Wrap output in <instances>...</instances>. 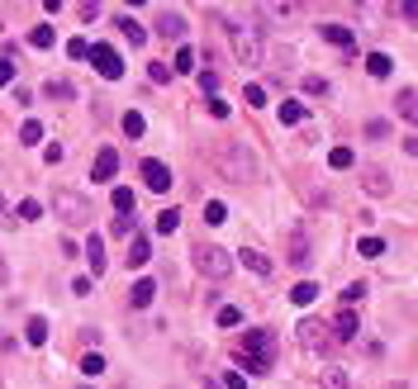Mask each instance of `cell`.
<instances>
[{
	"label": "cell",
	"instance_id": "cell-1",
	"mask_svg": "<svg viewBox=\"0 0 418 389\" xmlns=\"http://www.w3.org/2000/svg\"><path fill=\"white\" fill-rule=\"evenodd\" d=\"M209 166L224 176V181H252L257 176V157L247 152V143H238V138H219V143H209Z\"/></svg>",
	"mask_w": 418,
	"mask_h": 389
},
{
	"label": "cell",
	"instance_id": "cell-2",
	"mask_svg": "<svg viewBox=\"0 0 418 389\" xmlns=\"http://www.w3.org/2000/svg\"><path fill=\"white\" fill-rule=\"evenodd\" d=\"M229 29V43H233V57L242 62V67H261L266 62V43H261V29L247 24V19H233Z\"/></svg>",
	"mask_w": 418,
	"mask_h": 389
},
{
	"label": "cell",
	"instance_id": "cell-3",
	"mask_svg": "<svg viewBox=\"0 0 418 389\" xmlns=\"http://www.w3.org/2000/svg\"><path fill=\"white\" fill-rule=\"evenodd\" d=\"M242 365H247V375H266L276 365V338L266 328H247V338H242Z\"/></svg>",
	"mask_w": 418,
	"mask_h": 389
},
{
	"label": "cell",
	"instance_id": "cell-4",
	"mask_svg": "<svg viewBox=\"0 0 418 389\" xmlns=\"http://www.w3.org/2000/svg\"><path fill=\"white\" fill-rule=\"evenodd\" d=\"M195 271H200V276H209V280H224V276L233 271L229 247H219V242H195Z\"/></svg>",
	"mask_w": 418,
	"mask_h": 389
},
{
	"label": "cell",
	"instance_id": "cell-5",
	"mask_svg": "<svg viewBox=\"0 0 418 389\" xmlns=\"http://www.w3.org/2000/svg\"><path fill=\"white\" fill-rule=\"evenodd\" d=\"M52 209L62 214V223H67V228H86V223H91V214H95V209L86 205V195H77V190H57V195H52Z\"/></svg>",
	"mask_w": 418,
	"mask_h": 389
},
{
	"label": "cell",
	"instance_id": "cell-6",
	"mask_svg": "<svg viewBox=\"0 0 418 389\" xmlns=\"http://www.w3.org/2000/svg\"><path fill=\"white\" fill-rule=\"evenodd\" d=\"M91 62H95V72H100L104 81L124 77V62H119V52L109 48V43H95V48H91Z\"/></svg>",
	"mask_w": 418,
	"mask_h": 389
},
{
	"label": "cell",
	"instance_id": "cell-7",
	"mask_svg": "<svg viewBox=\"0 0 418 389\" xmlns=\"http://www.w3.org/2000/svg\"><path fill=\"white\" fill-rule=\"evenodd\" d=\"M286 261L295 266V271H304V266H309V233H304V228H290V237H286Z\"/></svg>",
	"mask_w": 418,
	"mask_h": 389
},
{
	"label": "cell",
	"instance_id": "cell-8",
	"mask_svg": "<svg viewBox=\"0 0 418 389\" xmlns=\"http://www.w3.org/2000/svg\"><path fill=\"white\" fill-rule=\"evenodd\" d=\"M138 171H143V185H148V190H171V166H167V161L148 157Z\"/></svg>",
	"mask_w": 418,
	"mask_h": 389
},
{
	"label": "cell",
	"instance_id": "cell-9",
	"mask_svg": "<svg viewBox=\"0 0 418 389\" xmlns=\"http://www.w3.org/2000/svg\"><path fill=\"white\" fill-rule=\"evenodd\" d=\"M295 328H300V347H309V351H323V347H328V333H318L323 323H314V318H300Z\"/></svg>",
	"mask_w": 418,
	"mask_h": 389
},
{
	"label": "cell",
	"instance_id": "cell-10",
	"mask_svg": "<svg viewBox=\"0 0 418 389\" xmlns=\"http://www.w3.org/2000/svg\"><path fill=\"white\" fill-rule=\"evenodd\" d=\"M114 171H119V152H114V148H100V152H95V166H91V176H95V181H114Z\"/></svg>",
	"mask_w": 418,
	"mask_h": 389
},
{
	"label": "cell",
	"instance_id": "cell-11",
	"mask_svg": "<svg viewBox=\"0 0 418 389\" xmlns=\"http://www.w3.org/2000/svg\"><path fill=\"white\" fill-rule=\"evenodd\" d=\"M238 261H242L252 276H271V271H276V266H271V257H266V252H257V247H242V252H238Z\"/></svg>",
	"mask_w": 418,
	"mask_h": 389
},
{
	"label": "cell",
	"instance_id": "cell-12",
	"mask_svg": "<svg viewBox=\"0 0 418 389\" xmlns=\"http://www.w3.org/2000/svg\"><path fill=\"white\" fill-rule=\"evenodd\" d=\"M352 338H357V313L342 309L338 318H333V342H352Z\"/></svg>",
	"mask_w": 418,
	"mask_h": 389
},
{
	"label": "cell",
	"instance_id": "cell-13",
	"mask_svg": "<svg viewBox=\"0 0 418 389\" xmlns=\"http://www.w3.org/2000/svg\"><path fill=\"white\" fill-rule=\"evenodd\" d=\"M362 185L371 190V195H390V176H385L380 166H366V171H362Z\"/></svg>",
	"mask_w": 418,
	"mask_h": 389
},
{
	"label": "cell",
	"instance_id": "cell-14",
	"mask_svg": "<svg viewBox=\"0 0 418 389\" xmlns=\"http://www.w3.org/2000/svg\"><path fill=\"white\" fill-rule=\"evenodd\" d=\"M24 342L29 347H43V342H48V318H43V313H33L24 323Z\"/></svg>",
	"mask_w": 418,
	"mask_h": 389
},
{
	"label": "cell",
	"instance_id": "cell-15",
	"mask_svg": "<svg viewBox=\"0 0 418 389\" xmlns=\"http://www.w3.org/2000/svg\"><path fill=\"white\" fill-rule=\"evenodd\" d=\"M157 33H162V38H176V43H181V38H185V19L176 15V10H171V15H162V19H157Z\"/></svg>",
	"mask_w": 418,
	"mask_h": 389
},
{
	"label": "cell",
	"instance_id": "cell-16",
	"mask_svg": "<svg viewBox=\"0 0 418 389\" xmlns=\"http://www.w3.org/2000/svg\"><path fill=\"white\" fill-rule=\"evenodd\" d=\"M153 294H157V280H133L129 304H133V309H148V304H153Z\"/></svg>",
	"mask_w": 418,
	"mask_h": 389
},
{
	"label": "cell",
	"instance_id": "cell-17",
	"mask_svg": "<svg viewBox=\"0 0 418 389\" xmlns=\"http://www.w3.org/2000/svg\"><path fill=\"white\" fill-rule=\"evenodd\" d=\"M148 257H153V242L143 233H133V242H129V271L133 266H148Z\"/></svg>",
	"mask_w": 418,
	"mask_h": 389
},
{
	"label": "cell",
	"instance_id": "cell-18",
	"mask_svg": "<svg viewBox=\"0 0 418 389\" xmlns=\"http://www.w3.org/2000/svg\"><path fill=\"white\" fill-rule=\"evenodd\" d=\"M323 38H328L333 48H347V52H352V43H357V38H352V29H347V24H323Z\"/></svg>",
	"mask_w": 418,
	"mask_h": 389
},
{
	"label": "cell",
	"instance_id": "cell-19",
	"mask_svg": "<svg viewBox=\"0 0 418 389\" xmlns=\"http://www.w3.org/2000/svg\"><path fill=\"white\" fill-rule=\"evenodd\" d=\"M394 109H399V119H409V124H418V90H399V100H394Z\"/></svg>",
	"mask_w": 418,
	"mask_h": 389
},
{
	"label": "cell",
	"instance_id": "cell-20",
	"mask_svg": "<svg viewBox=\"0 0 418 389\" xmlns=\"http://www.w3.org/2000/svg\"><path fill=\"white\" fill-rule=\"evenodd\" d=\"M86 261H91L95 276H104V242H100V233H91V242H86Z\"/></svg>",
	"mask_w": 418,
	"mask_h": 389
},
{
	"label": "cell",
	"instance_id": "cell-21",
	"mask_svg": "<svg viewBox=\"0 0 418 389\" xmlns=\"http://www.w3.org/2000/svg\"><path fill=\"white\" fill-rule=\"evenodd\" d=\"M119 33H124V38H129L133 48H138V43H148V29L138 24V19H133V15H124V19H119Z\"/></svg>",
	"mask_w": 418,
	"mask_h": 389
},
{
	"label": "cell",
	"instance_id": "cell-22",
	"mask_svg": "<svg viewBox=\"0 0 418 389\" xmlns=\"http://www.w3.org/2000/svg\"><path fill=\"white\" fill-rule=\"evenodd\" d=\"M366 72H371V77H376V81H385V77H390V72H394V62H390V57H385V52H371V57H366Z\"/></svg>",
	"mask_w": 418,
	"mask_h": 389
},
{
	"label": "cell",
	"instance_id": "cell-23",
	"mask_svg": "<svg viewBox=\"0 0 418 389\" xmlns=\"http://www.w3.org/2000/svg\"><path fill=\"white\" fill-rule=\"evenodd\" d=\"M43 95H48V100H72V95H77V86H72V81H62V77H52L48 86H43Z\"/></svg>",
	"mask_w": 418,
	"mask_h": 389
},
{
	"label": "cell",
	"instance_id": "cell-24",
	"mask_svg": "<svg viewBox=\"0 0 418 389\" xmlns=\"http://www.w3.org/2000/svg\"><path fill=\"white\" fill-rule=\"evenodd\" d=\"M200 67V57H195V48H176V62H171V72H181V77H190Z\"/></svg>",
	"mask_w": 418,
	"mask_h": 389
},
{
	"label": "cell",
	"instance_id": "cell-25",
	"mask_svg": "<svg viewBox=\"0 0 418 389\" xmlns=\"http://www.w3.org/2000/svg\"><path fill=\"white\" fill-rule=\"evenodd\" d=\"M290 299H295V304H300V309H309L314 299H318V285H314V280H300V285L290 289Z\"/></svg>",
	"mask_w": 418,
	"mask_h": 389
},
{
	"label": "cell",
	"instance_id": "cell-26",
	"mask_svg": "<svg viewBox=\"0 0 418 389\" xmlns=\"http://www.w3.org/2000/svg\"><path fill=\"white\" fill-rule=\"evenodd\" d=\"M20 143H24V148H38V143H43V124H38V119H29L24 129H20Z\"/></svg>",
	"mask_w": 418,
	"mask_h": 389
},
{
	"label": "cell",
	"instance_id": "cell-27",
	"mask_svg": "<svg viewBox=\"0 0 418 389\" xmlns=\"http://www.w3.org/2000/svg\"><path fill=\"white\" fill-rule=\"evenodd\" d=\"M124 133H129V138H143V133H148V119H143L138 109H129V114H124Z\"/></svg>",
	"mask_w": 418,
	"mask_h": 389
},
{
	"label": "cell",
	"instance_id": "cell-28",
	"mask_svg": "<svg viewBox=\"0 0 418 389\" xmlns=\"http://www.w3.org/2000/svg\"><path fill=\"white\" fill-rule=\"evenodd\" d=\"M176 228H181V214L176 209H162L157 214V233H176Z\"/></svg>",
	"mask_w": 418,
	"mask_h": 389
},
{
	"label": "cell",
	"instance_id": "cell-29",
	"mask_svg": "<svg viewBox=\"0 0 418 389\" xmlns=\"http://www.w3.org/2000/svg\"><path fill=\"white\" fill-rule=\"evenodd\" d=\"M281 124H304V104L286 100V104H281Z\"/></svg>",
	"mask_w": 418,
	"mask_h": 389
},
{
	"label": "cell",
	"instance_id": "cell-30",
	"mask_svg": "<svg viewBox=\"0 0 418 389\" xmlns=\"http://www.w3.org/2000/svg\"><path fill=\"white\" fill-rule=\"evenodd\" d=\"M52 38H57V33H52V24H38L33 33H29V43H33V48H52Z\"/></svg>",
	"mask_w": 418,
	"mask_h": 389
},
{
	"label": "cell",
	"instance_id": "cell-31",
	"mask_svg": "<svg viewBox=\"0 0 418 389\" xmlns=\"http://www.w3.org/2000/svg\"><path fill=\"white\" fill-rule=\"evenodd\" d=\"M323 385H328V389H347V375H342V365H323Z\"/></svg>",
	"mask_w": 418,
	"mask_h": 389
},
{
	"label": "cell",
	"instance_id": "cell-32",
	"mask_svg": "<svg viewBox=\"0 0 418 389\" xmlns=\"http://www.w3.org/2000/svg\"><path fill=\"white\" fill-rule=\"evenodd\" d=\"M328 166H333V171H347V166H352V148H333V152H328Z\"/></svg>",
	"mask_w": 418,
	"mask_h": 389
},
{
	"label": "cell",
	"instance_id": "cell-33",
	"mask_svg": "<svg viewBox=\"0 0 418 389\" xmlns=\"http://www.w3.org/2000/svg\"><path fill=\"white\" fill-rule=\"evenodd\" d=\"M357 252H362V257H385V242H380V237H362Z\"/></svg>",
	"mask_w": 418,
	"mask_h": 389
},
{
	"label": "cell",
	"instance_id": "cell-34",
	"mask_svg": "<svg viewBox=\"0 0 418 389\" xmlns=\"http://www.w3.org/2000/svg\"><path fill=\"white\" fill-rule=\"evenodd\" d=\"M224 219H229L224 200H209V205H205V223H224Z\"/></svg>",
	"mask_w": 418,
	"mask_h": 389
},
{
	"label": "cell",
	"instance_id": "cell-35",
	"mask_svg": "<svg viewBox=\"0 0 418 389\" xmlns=\"http://www.w3.org/2000/svg\"><path fill=\"white\" fill-rule=\"evenodd\" d=\"M81 370H86V375H100V370H104V356H100V351H86V356H81Z\"/></svg>",
	"mask_w": 418,
	"mask_h": 389
},
{
	"label": "cell",
	"instance_id": "cell-36",
	"mask_svg": "<svg viewBox=\"0 0 418 389\" xmlns=\"http://www.w3.org/2000/svg\"><path fill=\"white\" fill-rule=\"evenodd\" d=\"M15 214H20L24 223H33V219H43V205H38V200H24V205L15 209Z\"/></svg>",
	"mask_w": 418,
	"mask_h": 389
},
{
	"label": "cell",
	"instance_id": "cell-37",
	"mask_svg": "<svg viewBox=\"0 0 418 389\" xmlns=\"http://www.w3.org/2000/svg\"><path fill=\"white\" fill-rule=\"evenodd\" d=\"M114 209H119V214H129V209H133V190H129V185L114 190Z\"/></svg>",
	"mask_w": 418,
	"mask_h": 389
},
{
	"label": "cell",
	"instance_id": "cell-38",
	"mask_svg": "<svg viewBox=\"0 0 418 389\" xmlns=\"http://www.w3.org/2000/svg\"><path fill=\"white\" fill-rule=\"evenodd\" d=\"M261 10H266V15H276V19H290V15H295V5H281V0H271V5H261Z\"/></svg>",
	"mask_w": 418,
	"mask_h": 389
},
{
	"label": "cell",
	"instance_id": "cell-39",
	"mask_svg": "<svg viewBox=\"0 0 418 389\" xmlns=\"http://www.w3.org/2000/svg\"><path fill=\"white\" fill-rule=\"evenodd\" d=\"M148 77H153L157 86H167V81H171V67H167V62H153V67H148Z\"/></svg>",
	"mask_w": 418,
	"mask_h": 389
},
{
	"label": "cell",
	"instance_id": "cell-40",
	"mask_svg": "<svg viewBox=\"0 0 418 389\" xmlns=\"http://www.w3.org/2000/svg\"><path fill=\"white\" fill-rule=\"evenodd\" d=\"M304 95H328V81L323 77H304Z\"/></svg>",
	"mask_w": 418,
	"mask_h": 389
},
{
	"label": "cell",
	"instance_id": "cell-41",
	"mask_svg": "<svg viewBox=\"0 0 418 389\" xmlns=\"http://www.w3.org/2000/svg\"><path fill=\"white\" fill-rule=\"evenodd\" d=\"M238 323H242V313L224 304V309H219V328H238Z\"/></svg>",
	"mask_w": 418,
	"mask_h": 389
},
{
	"label": "cell",
	"instance_id": "cell-42",
	"mask_svg": "<svg viewBox=\"0 0 418 389\" xmlns=\"http://www.w3.org/2000/svg\"><path fill=\"white\" fill-rule=\"evenodd\" d=\"M67 57H91V43L86 38H67Z\"/></svg>",
	"mask_w": 418,
	"mask_h": 389
},
{
	"label": "cell",
	"instance_id": "cell-43",
	"mask_svg": "<svg viewBox=\"0 0 418 389\" xmlns=\"http://www.w3.org/2000/svg\"><path fill=\"white\" fill-rule=\"evenodd\" d=\"M366 138H390V124H385V119H371V124H366Z\"/></svg>",
	"mask_w": 418,
	"mask_h": 389
},
{
	"label": "cell",
	"instance_id": "cell-44",
	"mask_svg": "<svg viewBox=\"0 0 418 389\" xmlns=\"http://www.w3.org/2000/svg\"><path fill=\"white\" fill-rule=\"evenodd\" d=\"M362 294H366V285H362V280H357V285H347V289H342V304H347V309H352V304H357V299H362Z\"/></svg>",
	"mask_w": 418,
	"mask_h": 389
},
{
	"label": "cell",
	"instance_id": "cell-45",
	"mask_svg": "<svg viewBox=\"0 0 418 389\" xmlns=\"http://www.w3.org/2000/svg\"><path fill=\"white\" fill-rule=\"evenodd\" d=\"M399 19H409V24H418V0H404V5H399Z\"/></svg>",
	"mask_w": 418,
	"mask_h": 389
},
{
	"label": "cell",
	"instance_id": "cell-46",
	"mask_svg": "<svg viewBox=\"0 0 418 389\" xmlns=\"http://www.w3.org/2000/svg\"><path fill=\"white\" fill-rule=\"evenodd\" d=\"M247 104L261 109V104H266V90H261V86H247Z\"/></svg>",
	"mask_w": 418,
	"mask_h": 389
},
{
	"label": "cell",
	"instance_id": "cell-47",
	"mask_svg": "<svg viewBox=\"0 0 418 389\" xmlns=\"http://www.w3.org/2000/svg\"><path fill=\"white\" fill-rule=\"evenodd\" d=\"M43 161H48V166H57V161H62V143H52V148H43Z\"/></svg>",
	"mask_w": 418,
	"mask_h": 389
},
{
	"label": "cell",
	"instance_id": "cell-48",
	"mask_svg": "<svg viewBox=\"0 0 418 389\" xmlns=\"http://www.w3.org/2000/svg\"><path fill=\"white\" fill-rule=\"evenodd\" d=\"M200 86H205V95H214V90H219V77H214V72H200Z\"/></svg>",
	"mask_w": 418,
	"mask_h": 389
},
{
	"label": "cell",
	"instance_id": "cell-49",
	"mask_svg": "<svg viewBox=\"0 0 418 389\" xmlns=\"http://www.w3.org/2000/svg\"><path fill=\"white\" fill-rule=\"evenodd\" d=\"M224 389H247V375H238V370H233V375H224Z\"/></svg>",
	"mask_w": 418,
	"mask_h": 389
},
{
	"label": "cell",
	"instance_id": "cell-50",
	"mask_svg": "<svg viewBox=\"0 0 418 389\" xmlns=\"http://www.w3.org/2000/svg\"><path fill=\"white\" fill-rule=\"evenodd\" d=\"M114 233H133V214H119L114 219Z\"/></svg>",
	"mask_w": 418,
	"mask_h": 389
},
{
	"label": "cell",
	"instance_id": "cell-51",
	"mask_svg": "<svg viewBox=\"0 0 418 389\" xmlns=\"http://www.w3.org/2000/svg\"><path fill=\"white\" fill-rule=\"evenodd\" d=\"M15 81V62H0V86H10Z\"/></svg>",
	"mask_w": 418,
	"mask_h": 389
},
{
	"label": "cell",
	"instance_id": "cell-52",
	"mask_svg": "<svg viewBox=\"0 0 418 389\" xmlns=\"http://www.w3.org/2000/svg\"><path fill=\"white\" fill-rule=\"evenodd\" d=\"M0 285H10V266H5V257H0Z\"/></svg>",
	"mask_w": 418,
	"mask_h": 389
},
{
	"label": "cell",
	"instance_id": "cell-53",
	"mask_svg": "<svg viewBox=\"0 0 418 389\" xmlns=\"http://www.w3.org/2000/svg\"><path fill=\"white\" fill-rule=\"evenodd\" d=\"M404 148H409V152H414V157H418V138H404Z\"/></svg>",
	"mask_w": 418,
	"mask_h": 389
},
{
	"label": "cell",
	"instance_id": "cell-54",
	"mask_svg": "<svg viewBox=\"0 0 418 389\" xmlns=\"http://www.w3.org/2000/svg\"><path fill=\"white\" fill-rule=\"evenodd\" d=\"M209 389H224V385H209Z\"/></svg>",
	"mask_w": 418,
	"mask_h": 389
}]
</instances>
